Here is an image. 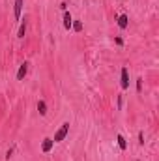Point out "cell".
Listing matches in <instances>:
<instances>
[{
	"mask_svg": "<svg viewBox=\"0 0 159 161\" xmlns=\"http://www.w3.org/2000/svg\"><path fill=\"white\" fill-rule=\"evenodd\" d=\"M24 0H15V19H21V9H23Z\"/></svg>",
	"mask_w": 159,
	"mask_h": 161,
	"instance_id": "obj_7",
	"label": "cell"
},
{
	"mask_svg": "<svg viewBox=\"0 0 159 161\" xmlns=\"http://www.w3.org/2000/svg\"><path fill=\"white\" fill-rule=\"evenodd\" d=\"M24 32H26V21H23L19 26V34H17V38H24Z\"/></svg>",
	"mask_w": 159,
	"mask_h": 161,
	"instance_id": "obj_10",
	"label": "cell"
},
{
	"mask_svg": "<svg viewBox=\"0 0 159 161\" xmlns=\"http://www.w3.org/2000/svg\"><path fill=\"white\" fill-rule=\"evenodd\" d=\"M71 24H73V19H71V15L66 11V13H64V28H66V30H69V28H71Z\"/></svg>",
	"mask_w": 159,
	"mask_h": 161,
	"instance_id": "obj_5",
	"label": "cell"
},
{
	"mask_svg": "<svg viewBox=\"0 0 159 161\" xmlns=\"http://www.w3.org/2000/svg\"><path fill=\"white\" fill-rule=\"evenodd\" d=\"M127 24H129V19H127V15H120V17H118V26L122 28V30H125Z\"/></svg>",
	"mask_w": 159,
	"mask_h": 161,
	"instance_id": "obj_6",
	"label": "cell"
},
{
	"mask_svg": "<svg viewBox=\"0 0 159 161\" xmlns=\"http://www.w3.org/2000/svg\"><path fill=\"white\" fill-rule=\"evenodd\" d=\"M68 133H69V122H64L62 127H60V129L54 133V139H52V141H54V142H62Z\"/></svg>",
	"mask_w": 159,
	"mask_h": 161,
	"instance_id": "obj_1",
	"label": "cell"
},
{
	"mask_svg": "<svg viewBox=\"0 0 159 161\" xmlns=\"http://www.w3.org/2000/svg\"><path fill=\"white\" fill-rule=\"evenodd\" d=\"M116 141H118L120 150H127V142H125V139H123V135H118V137H116Z\"/></svg>",
	"mask_w": 159,
	"mask_h": 161,
	"instance_id": "obj_9",
	"label": "cell"
},
{
	"mask_svg": "<svg viewBox=\"0 0 159 161\" xmlns=\"http://www.w3.org/2000/svg\"><path fill=\"white\" fill-rule=\"evenodd\" d=\"M71 28H73L75 32H81V30H83V23H81V21H75V23L71 24Z\"/></svg>",
	"mask_w": 159,
	"mask_h": 161,
	"instance_id": "obj_11",
	"label": "cell"
},
{
	"mask_svg": "<svg viewBox=\"0 0 159 161\" xmlns=\"http://www.w3.org/2000/svg\"><path fill=\"white\" fill-rule=\"evenodd\" d=\"M137 92H142V79H137Z\"/></svg>",
	"mask_w": 159,
	"mask_h": 161,
	"instance_id": "obj_12",
	"label": "cell"
},
{
	"mask_svg": "<svg viewBox=\"0 0 159 161\" xmlns=\"http://www.w3.org/2000/svg\"><path fill=\"white\" fill-rule=\"evenodd\" d=\"M139 142H140V144L144 142V133H142V131H139Z\"/></svg>",
	"mask_w": 159,
	"mask_h": 161,
	"instance_id": "obj_14",
	"label": "cell"
},
{
	"mask_svg": "<svg viewBox=\"0 0 159 161\" xmlns=\"http://www.w3.org/2000/svg\"><path fill=\"white\" fill-rule=\"evenodd\" d=\"M52 144H54V141H52V139H43V142H41V150H43L45 154L51 152V150H52Z\"/></svg>",
	"mask_w": 159,
	"mask_h": 161,
	"instance_id": "obj_4",
	"label": "cell"
},
{
	"mask_svg": "<svg viewBox=\"0 0 159 161\" xmlns=\"http://www.w3.org/2000/svg\"><path fill=\"white\" fill-rule=\"evenodd\" d=\"M122 88L123 90H127L129 88V71H127V67H122Z\"/></svg>",
	"mask_w": 159,
	"mask_h": 161,
	"instance_id": "obj_2",
	"label": "cell"
},
{
	"mask_svg": "<svg viewBox=\"0 0 159 161\" xmlns=\"http://www.w3.org/2000/svg\"><path fill=\"white\" fill-rule=\"evenodd\" d=\"M38 110H40L41 116H45V114H47V105H45L43 99H40V101H38Z\"/></svg>",
	"mask_w": 159,
	"mask_h": 161,
	"instance_id": "obj_8",
	"label": "cell"
},
{
	"mask_svg": "<svg viewBox=\"0 0 159 161\" xmlns=\"http://www.w3.org/2000/svg\"><path fill=\"white\" fill-rule=\"evenodd\" d=\"M26 73H28V64L24 62V64H21L19 71H17V81H23V79L26 77Z\"/></svg>",
	"mask_w": 159,
	"mask_h": 161,
	"instance_id": "obj_3",
	"label": "cell"
},
{
	"mask_svg": "<svg viewBox=\"0 0 159 161\" xmlns=\"http://www.w3.org/2000/svg\"><path fill=\"white\" fill-rule=\"evenodd\" d=\"M13 150H15V146H11V148H9L8 152H6V159H9V157L13 156Z\"/></svg>",
	"mask_w": 159,
	"mask_h": 161,
	"instance_id": "obj_13",
	"label": "cell"
}]
</instances>
